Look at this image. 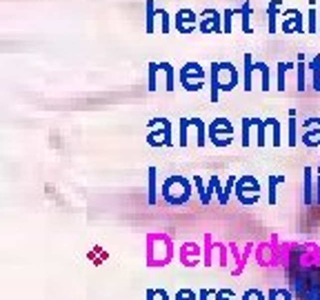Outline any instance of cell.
Listing matches in <instances>:
<instances>
[{
    "label": "cell",
    "mask_w": 320,
    "mask_h": 300,
    "mask_svg": "<svg viewBox=\"0 0 320 300\" xmlns=\"http://www.w3.org/2000/svg\"><path fill=\"white\" fill-rule=\"evenodd\" d=\"M267 122L274 127V142H276V145H280V127H278V122H276L274 118H271V120H267Z\"/></svg>",
    "instance_id": "ba28073f"
},
{
    "label": "cell",
    "mask_w": 320,
    "mask_h": 300,
    "mask_svg": "<svg viewBox=\"0 0 320 300\" xmlns=\"http://www.w3.org/2000/svg\"><path fill=\"white\" fill-rule=\"evenodd\" d=\"M149 202H156V169H149Z\"/></svg>",
    "instance_id": "3957f363"
},
{
    "label": "cell",
    "mask_w": 320,
    "mask_h": 300,
    "mask_svg": "<svg viewBox=\"0 0 320 300\" xmlns=\"http://www.w3.org/2000/svg\"><path fill=\"white\" fill-rule=\"evenodd\" d=\"M280 298H285V300H291V294L287 292V289H280Z\"/></svg>",
    "instance_id": "5bb4252c"
},
{
    "label": "cell",
    "mask_w": 320,
    "mask_h": 300,
    "mask_svg": "<svg viewBox=\"0 0 320 300\" xmlns=\"http://www.w3.org/2000/svg\"><path fill=\"white\" fill-rule=\"evenodd\" d=\"M242 300H265V294H262L260 289H247V292L242 294Z\"/></svg>",
    "instance_id": "8992f818"
},
{
    "label": "cell",
    "mask_w": 320,
    "mask_h": 300,
    "mask_svg": "<svg viewBox=\"0 0 320 300\" xmlns=\"http://www.w3.org/2000/svg\"><path fill=\"white\" fill-rule=\"evenodd\" d=\"M174 300H198V298H196L194 289H178V292H176V296H174Z\"/></svg>",
    "instance_id": "277c9868"
},
{
    "label": "cell",
    "mask_w": 320,
    "mask_h": 300,
    "mask_svg": "<svg viewBox=\"0 0 320 300\" xmlns=\"http://www.w3.org/2000/svg\"><path fill=\"white\" fill-rule=\"evenodd\" d=\"M280 183V178H271L269 180V202L274 204L276 202V185Z\"/></svg>",
    "instance_id": "52a82bcc"
},
{
    "label": "cell",
    "mask_w": 320,
    "mask_h": 300,
    "mask_svg": "<svg viewBox=\"0 0 320 300\" xmlns=\"http://www.w3.org/2000/svg\"><path fill=\"white\" fill-rule=\"evenodd\" d=\"M162 196H165V200L167 202H171V204H183L185 200L189 198V183L185 178L174 176V178H169L165 183V187H162Z\"/></svg>",
    "instance_id": "6da1fadb"
},
{
    "label": "cell",
    "mask_w": 320,
    "mask_h": 300,
    "mask_svg": "<svg viewBox=\"0 0 320 300\" xmlns=\"http://www.w3.org/2000/svg\"><path fill=\"white\" fill-rule=\"evenodd\" d=\"M213 298L216 300H236V292H233V289H218V292L213 294Z\"/></svg>",
    "instance_id": "5b68a950"
},
{
    "label": "cell",
    "mask_w": 320,
    "mask_h": 300,
    "mask_svg": "<svg viewBox=\"0 0 320 300\" xmlns=\"http://www.w3.org/2000/svg\"><path fill=\"white\" fill-rule=\"evenodd\" d=\"M296 142V125H294V120H291V125H289V145H294Z\"/></svg>",
    "instance_id": "7c38bea8"
},
{
    "label": "cell",
    "mask_w": 320,
    "mask_h": 300,
    "mask_svg": "<svg viewBox=\"0 0 320 300\" xmlns=\"http://www.w3.org/2000/svg\"><path fill=\"white\" fill-rule=\"evenodd\" d=\"M147 300H156V289H147Z\"/></svg>",
    "instance_id": "4fadbf2b"
},
{
    "label": "cell",
    "mask_w": 320,
    "mask_h": 300,
    "mask_svg": "<svg viewBox=\"0 0 320 300\" xmlns=\"http://www.w3.org/2000/svg\"><path fill=\"white\" fill-rule=\"evenodd\" d=\"M278 298H280V289L271 287V289H269V294H267V300H278Z\"/></svg>",
    "instance_id": "30bf717a"
},
{
    "label": "cell",
    "mask_w": 320,
    "mask_h": 300,
    "mask_svg": "<svg viewBox=\"0 0 320 300\" xmlns=\"http://www.w3.org/2000/svg\"><path fill=\"white\" fill-rule=\"evenodd\" d=\"M312 169H305V202L312 204V183H309Z\"/></svg>",
    "instance_id": "7a4b0ae2"
},
{
    "label": "cell",
    "mask_w": 320,
    "mask_h": 300,
    "mask_svg": "<svg viewBox=\"0 0 320 300\" xmlns=\"http://www.w3.org/2000/svg\"><path fill=\"white\" fill-rule=\"evenodd\" d=\"M213 294H216V292H212V289H200V292H198V300H209Z\"/></svg>",
    "instance_id": "9c48e42d"
},
{
    "label": "cell",
    "mask_w": 320,
    "mask_h": 300,
    "mask_svg": "<svg viewBox=\"0 0 320 300\" xmlns=\"http://www.w3.org/2000/svg\"><path fill=\"white\" fill-rule=\"evenodd\" d=\"M156 300H169V294H167V289H156Z\"/></svg>",
    "instance_id": "8fae6325"
}]
</instances>
